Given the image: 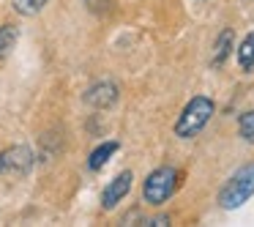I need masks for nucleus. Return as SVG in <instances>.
Returning <instances> with one entry per match:
<instances>
[{"label":"nucleus","instance_id":"f03ea898","mask_svg":"<svg viewBox=\"0 0 254 227\" xmlns=\"http://www.w3.org/2000/svg\"><path fill=\"white\" fill-rule=\"evenodd\" d=\"M178 183H181V172H178L175 167H170V164L156 167L142 183V200L148 205H156V208H159V205H164L167 200L175 194Z\"/></svg>","mask_w":254,"mask_h":227},{"label":"nucleus","instance_id":"ddd939ff","mask_svg":"<svg viewBox=\"0 0 254 227\" xmlns=\"http://www.w3.org/2000/svg\"><path fill=\"white\" fill-rule=\"evenodd\" d=\"M145 225H150V227H161V225H170V216H153V219H145Z\"/></svg>","mask_w":254,"mask_h":227},{"label":"nucleus","instance_id":"1a4fd4ad","mask_svg":"<svg viewBox=\"0 0 254 227\" xmlns=\"http://www.w3.org/2000/svg\"><path fill=\"white\" fill-rule=\"evenodd\" d=\"M118 148H121V145L112 143V140H110V143H101L99 148H96L93 153H90L88 167H90V170H101V167H104L107 161H110V156H112V153H118Z\"/></svg>","mask_w":254,"mask_h":227},{"label":"nucleus","instance_id":"6e6552de","mask_svg":"<svg viewBox=\"0 0 254 227\" xmlns=\"http://www.w3.org/2000/svg\"><path fill=\"white\" fill-rule=\"evenodd\" d=\"M238 66H241V72L254 74V33H249L238 47Z\"/></svg>","mask_w":254,"mask_h":227},{"label":"nucleus","instance_id":"9b49d317","mask_svg":"<svg viewBox=\"0 0 254 227\" xmlns=\"http://www.w3.org/2000/svg\"><path fill=\"white\" fill-rule=\"evenodd\" d=\"M11 3H14V11H19L22 17H33L47 6V0H11Z\"/></svg>","mask_w":254,"mask_h":227},{"label":"nucleus","instance_id":"39448f33","mask_svg":"<svg viewBox=\"0 0 254 227\" xmlns=\"http://www.w3.org/2000/svg\"><path fill=\"white\" fill-rule=\"evenodd\" d=\"M131 181H134L131 170L118 172V175L104 186V192H101V208H104V211H112L118 203H123V197L131 192Z\"/></svg>","mask_w":254,"mask_h":227},{"label":"nucleus","instance_id":"0eeeda50","mask_svg":"<svg viewBox=\"0 0 254 227\" xmlns=\"http://www.w3.org/2000/svg\"><path fill=\"white\" fill-rule=\"evenodd\" d=\"M230 50H232V30H221L219 39H216V50H213V58H210V66L213 69L224 66V61L230 58Z\"/></svg>","mask_w":254,"mask_h":227},{"label":"nucleus","instance_id":"423d86ee","mask_svg":"<svg viewBox=\"0 0 254 227\" xmlns=\"http://www.w3.org/2000/svg\"><path fill=\"white\" fill-rule=\"evenodd\" d=\"M85 101L90 107H96V110H107V107H112L118 101V88L112 82H99L85 93Z\"/></svg>","mask_w":254,"mask_h":227},{"label":"nucleus","instance_id":"f257e3e1","mask_svg":"<svg viewBox=\"0 0 254 227\" xmlns=\"http://www.w3.org/2000/svg\"><path fill=\"white\" fill-rule=\"evenodd\" d=\"M213 112H216V104L208 99V96H194V99L183 107L181 115H178V121H175V137H181V140L197 137V134L208 126V121L213 118Z\"/></svg>","mask_w":254,"mask_h":227},{"label":"nucleus","instance_id":"7ed1b4c3","mask_svg":"<svg viewBox=\"0 0 254 227\" xmlns=\"http://www.w3.org/2000/svg\"><path fill=\"white\" fill-rule=\"evenodd\" d=\"M252 194H254V161L252 164H243L241 170H235L230 175V181H227L219 192V205L224 211H235V208H241Z\"/></svg>","mask_w":254,"mask_h":227},{"label":"nucleus","instance_id":"9d476101","mask_svg":"<svg viewBox=\"0 0 254 227\" xmlns=\"http://www.w3.org/2000/svg\"><path fill=\"white\" fill-rule=\"evenodd\" d=\"M17 39H19V30L14 25H0V61L11 55V50L17 47Z\"/></svg>","mask_w":254,"mask_h":227},{"label":"nucleus","instance_id":"f8f14e48","mask_svg":"<svg viewBox=\"0 0 254 227\" xmlns=\"http://www.w3.org/2000/svg\"><path fill=\"white\" fill-rule=\"evenodd\" d=\"M238 132L246 143H254V110H246L238 121Z\"/></svg>","mask_w":254,"mask_h":227},{"label":"nucleus","instance_id":"20e7f679","mask_svg":"<svg viewBox=\"0 0 254 227\" xmlns=\"http://www.w3.org/2000/svg\"><path fill=\"white\" fill-rule=\"evenodd\" d=\"M33 167V151L28 145H11V148L0 151V175H14L22 178Z\"/></svg>","mask_w":254,"mask_h":227}]
</instances>
